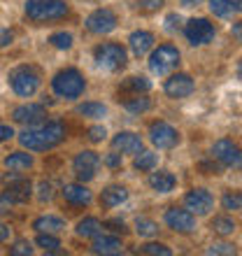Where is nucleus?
<instances>
[{
    "label": "nucleus",
    "instance_id": "10",
    "mask_svg": "<svg viewBox=\"0 0 242 256\" xmlns=\"http://www.w3.org/2000/svg\"><path fill=\"white\" fill-rule=\"evenodd\" d=\"M182 140L180 130L175 126H170L168 122H154L149 126V142L158 149H172L177 147Z\"/></svg>",
    "mask_w": 242,
    "mask_h": 256
},
{
    "label": "nucleus",
    "instance_id": "31",
    "mask_svg": "<svg viewBox=\"0 0 242 256\" xmlns=\"http://www.w3.org/2000/svg\"><path fill=\"white\" fill-rule=\"evenodd\" d=\"M210 12L219 19H228L236 12V2L233 0H210Z\"/></svg>",
    "mask_w": 242,
    "mask_h": 256
},
{
    "label": "nucleus",
    "instance_id": "1",
    "mask_svg": "<svg viewBox=\"0 0 242 256\" xmlns=\"http://www.w3.org/2000/svg\"><path fill=\"white\" fill-rule=\"evenodd\" d=\"M68 128L63 122H44L42 126L26 128L19 133V144L26 147L28 152H49V149L58 147L66 140Z\"/></svg>",
    "mask_w": 242,
    "mask_h": 256
},
{
    "label": "nucleus",
    "instance_id": "50",
    "mask_svg": "<svg viewBox=\"0 0 242 256\" xmlns=\"http://www.w3.org/2000/svg\"><path fill=\"white\" fill-rule=\"evenodd\" d=\"M10 233H12L10 226H7V224H0V242H7V240H10Z\"/></svg>",
    "mask_w": 242,
    "mask_h": 256
},
{
    "label": "nucleus",
    "instance_id": "6",
    "mask_svg": "<svg viewBox=\"0 0 242 256\" xmlns=\"http://www.w3.org/2000/svg\"><path fill=\"white\" fill-rule=\"evenodd\" d=\"M180 58L182 54L175 44H158L149 54V70L158 74V77H163V74H168L170 70H175L180 66Z\"/></svg>",
    "mask_w": 242,
    "mask_h": 256
},
{
    "label": "nucleus",
    "instance_id": "17",
    "mask_svg": "<svg viewBox=\"0 0 242 256\" xmlns=\"http://www.w3.org/2000/svg\"><path fill=\"white\" fill-rule=\"evenodd\" d=\"M112 149H116L119 154H138L142 152V138L133 130H119L112 138Z\"/></svg>",
    "mask_w": 242,
    "mask_h": 256
},
{
    "label": "nucleus",
    "instance_id": "46",
    "mask_svg": "<svg viewBox=\"0 0 242 256\" xmlns=\"http://www.w3.org/2000/svg\"><path fill=\"white\" fill-rule=\"evenodd\" d=\"M12 208H14V202L10 200L5 194H0V216L10 214V212H12Z\"/></svg>",
    "mask_w": 242,
    "mask_h": 256
},
{
    "label": "nucleus",
    "instance_id": "27",
    "mask_svg": "<svg viewBox=\"0 0 242 256\" xmlns=\"http://www.w3.org/2000/svg\"><path fill=\"white\" fill-rule=\"evenodd\" d=\"M156 166H158V154H154V152H138L135 154V161H133V168L140 170V172H152V170H156Z\"/></svg>",
    "mask_w": 242,
    "mask_h": 256
},
{
    "label": "nucleus",
    "instance_id": "8",
    "mask_svg": "<svg viewBox=\"0 0 242 256\" xmlns=\"http://www.w3.org/2000/svg\"><path fill=\"white\" fill-rule=\"evenodd\" d=\"M214 35H216L214 24H212L210 19H202V16H198V19H188L186 26H184V38L188 40L191 47L210 44V42L214 40Z\"/></svg>",
    "mask_w": 242,
    "mask_h": 256
},
{
    "label": "nucleus",
    "instance_id": "48",
    "mask_svg": "<svg viewBox=\"0 0 242 256\" xmlns=\"http://www.w3.org/2000/svg\"><path fill=\"white\" fill-rule=\"evenodd\" d=\"M19 180H24V175H21L19 170H12V172L2 175V184H12V182H19Z\"/></svg>",
    "mask_w": 242,
    "mask_h": 256
},
{
    "label": "nucleus",
    "instance_id": "3",
    "mask_svg": "<svg viewBox=\"0 0 242 256\" xmlns=\"http://www.w3.org/2000/svg\"><path fill=\"white\" fill-rule=\"evenodd\" d=\"M7 82H10L12 91L19 96V98H30V96H35L38 88H40L42 74L35 66H26V63H24V66H16L10 70Z\"/></svg>",
    "mask_w": 242,
    "mask_h": 256
},
{
    "label": "nucleus",
    "instance_id": "35",
    "mask_svg": "<svg viewBox=\"0 0 242 256\" xmlns=\"http://www.w3.org/2000/svg\"><path fill=\"white\" fill-rule=\"evenodd\" d=\"M49 44H52L54 49H60V52H68V49H72L74 38H72V33L58 30V33H52V35H49Z\"/></svg>",
    "mask_w": 242,
    "mask_h": 256
},
{
    "label": "nucleus",
    "instance_id": "36",
    "mask_svg": "<svg viewBox=\"0 0 242 256\" xmlns=\"http://www.w3.org/2000/svg\"><path fill=\"white\" fill-rule=\"evenodd\" d=\"M140 254H149V256H170L172 254V250H170L168 244H163V242H147V244H142L140 250Z\"/></svg>",
    "mask_w": 242,
    "mask_h": 256
},
{
    "label": "nucleus",
    "instance_id": "52",
    "mask_svg": "<svg viewBox=\"0 0 242 256\" xmlns=\"http://www.w3.org/2000/svg\"><path fill=\"white\" fill-rule=\"evenodd\" d=\"M182 7H196V5H200L202 0H180Z\"/></svg>",
    "mask_w": 242,
    "mask_h": 256
},
{
    "label": "nucleus",
    "instance_id": "44",
    "mask_svg": "<svg viewBox=\"0 0 242 256\" xmlns=\"http://www.w3.org/2000/svg\"><path fill=\"white\" fill-rule=\"evenodd\" d=\"M14 42V30L12 28H0V49L10 47Z\"/></svg>",
    "mask_w": 242,
    "mask_h": 256
},
{
    "label": "nucleus",
    "instance_id": "15",
    "mask_svg": "<svg viewBox=\"0 0 242 256\" xmlns=\"http://www.w3.org/2000/svg\"><path fill=\"white\" fill-rule=\"evenodd\" d=\"M194 88H196V82H194V77H191V74H186V72L170 74L168 80H166V84H163L166 96H168V98H175V100L191 96V94H194Z\"/></svg>",
    "mask_w": 242,
    "mask_h": 256
},
{
    "label": "nucleus",
    "instance_id": "13",
    "mask_svg": "<svg viewBox=\"0 0 242 256\" xmlns=\"http://www.w3.org/2000/svg\"><path fill=\"white\" fill-rule=\"evenodd\" d=\"M12 119L26 128H35L47 122V110H44V105H38V102H26V105L14 108Z\"/></svg>",
    "mask_w": 242,
    "mask_h": 256
},
{
    "label": "nucleus",
    "instance_id": "34",
    "mask_svg": "<svg viewBox=\"0 0 242 256\" xmlns=\"http://www.w3.org/2000/svg\"><path fill=\"white\" fill-rule=\"evenodd\" d=\"M135 230H138L140 238H154V236H158V224L154 219H147V216H138Z\"/></svg>",
    "mask_w": 242,
    "mask_h": 256
},
{
    "label": "nucleus",
    "instance_id": "28",
    "mask_svg": "<svg viewBox=\"0 0 242 256\" xmlns=\"http://www.w3.org/2000/svg\"><path fill=\"white\" fill-rule=\"evenodd\" d=\"M124 110H126L128 114H144V112H149L152 110V100H149L147 96H130L128 100H124Z\"/></svg>",
    "mask_w": 242,
    "mask_h": 256
},
{
    "label": "nucleus",
    "instance_id": "24",
    "mask_svg": "<svg viewBox=\"0 0 242 256\" xmlns=\"http://www.w3.org/2000/svg\"><path fill=\"white\" fill-rule=\"evenodd\" d=\"M100 230H102V224L98 216H84V219H80L77 226H74L77 238H84V240H94Z\"/></svg>",
    "mask_w": 242,
    "mask_h": 256
},
{
    "label": "nucleus",
    "instance_id": "30",
    "mask_svg": "<svg viewBox=\"0 0 242 256\" xmlns=\"http://www.w3.org/2000/svg\"><path fill=\"white\" fill-rule=\"evenodd\" d=\"M35 244H38L40 250H44L47 254H58L60 252V240L56 238V233H38Z\"/></svg>",
    "mask_w": 242,
    "mask_h": 256
},
{
    "label": "nucleus",
    "instance_id": "19",
    "mask_svg": "<svg viewBox=\"0 0 242 256\" xmlns=\"http://www.w3.org/2000/svg\"><path fill=\"white\" fill-rule=\"evenodd\" d=\"M2 194H5L14 205H24V202H28V198L33 196V184H30V180L24 177L19 182L5 184V191H2Z\"/></svg>",
    "mask_w": 242,
    "mask_h": 256
},
{
    "label": "nucleus",
    "instance_id": "54",
    "mask_svg": "<svg viewBox=\"0 0 242 256\" xmlns=\"http://www.w3.org/2000/svg\"><path fill=\"white\" fill-rule=\"evenodd\" d=\"M236 12H242V0H236Z\"/></svg>",
    "mask_w": 242,
    "mask_h": 256
},
{
    "label": "nucleus",
    "instance_id": "38",
    "mask_svg": "<svg viewBox=\"0 0 242 256\" xmlns=\"http://www.w3.org/2000/svg\"><path fill=\"white\" fill-rule=\"evenodd\" d=\"M222 168L224 166L216 158H208V161L198 163V170H200L202 175H222Z\"/></svg>",
    "mask_w": 242,
    "mask_h": 256
},
{
    "label": "nucleus",
    "instance_id": "43",
    "mask_svg": "<svg viewBox=\"0 0 242 256\" xmlns=\"http://www.w3.org/2000/svg\"><path fill=\"white\" fill-rule=\"evenodd\" d=\"M105 135H108L105 126H94V128H88V140H91V142H102V140H105Z\"/></svg>",
    "mask_w": 242,
    "mask_h": 256
},
{
    "label": "nucleus",
    "instance_id": "26",
    "mask_svg": "<svg viewBox=\"0 0 242 256\" xmlns=\"http://www.w3.org/2000/svg\"><path fill=\"white\" fill-rule=\"evenodd\" d=\"M77 114L86 116V119H105L108 116V105L102 102H96V100H86L77 105Z\"/></svg>",
    "mask_w": 242,
    "mask_h": 256
},
{
    "label": "nucleus",
    "instance_id": "32",
    "mask_svg": "<svg viewBox=\"0 0 242 256\" xmlns=\"http://www.w3.org/2000/svg\"><path fill=\"white\" fill-rule=\"evenodd\" d=\"M210 228L214 230L216 236H230V233L236 230V222H233L230 216L219 214V216H214V219L210 222Z\"/></svg>",
    "mask_w": 242,
    "mask_h": 256
},
{
    "label": "nucleus",
    "instance_id": "40",
    "mask_svg": "<svg viewBox=\"0 0 242 256\" xmlns=\"http://www.w3.org/2000/svg\"><path fill=\"white\" fill-rule=\"evenodd\" d=\"M10 254L12 256H30L33 254V244L28 240H16V242L10 247Z\"/></svg>",
    "mask_w": 242,
    "mask_h": 256
},
{
    "label": "nucleus",
    "instance_id": "2",
    "mask_svg": "<svg viewBox=\"0 0 242 256\" xmlns=\"http://www.w3.org/2000/svg\"><path fill=\"white\" fill-rule=\"evenodd\" d=\"M86 88V80L77 68H63L52 77V91L63 100H77Z\"/></svg>",
    "mask_w": 242,
    "mask_h": 256
},
{
    "label": "nucleus",
    "instance_id": "33",
    "mask_svg": "<svg viewBox=\"0 0 242 256\" xmlns=\"http://www.w3.org/2000/svg\"><path fill=\"white\" fill-rule=\"evenodd\" d=\"M222 208L228 210V212H238V210H242V191H238V189L224 191V196H222Z\"/></svg>",
    "mask_w": 242,
    "mask_h": 256
},
{
    "label": "nucleus",
    "instance_id": "49",
    "mask_svg": "<svg viewBox=\"0 0 242 256\" xmlns=\"http://www.w3.org/2000/svg\"><path fill=\"white\" fill-rule=\"evenodd\" d=\"M105 226H110V228H112V230H116V233H119V230H121V233L126 230V224H124V222H116V219H112V222H108V224H105Z\"/></svg>",
    "mask_w": 242,
    "mask_h": 256
},
{
    "label": "nucleus",
    "instance_id": "51",
    "mask_svg": "<svg viewBox=\"0 0 242 256\" xmlns=\"http://www.w3.org/2000/svg\"><path fill=\"white\" fill-rule=\"evenodd\" d=\"M230 35H233V38H236L238 42H242V21H238L236 26L230 28Z\"/></svg>",
    "mask_w": 242,
    "mask_h": 256
},
{
    "label": "nucleus",
    "instance_id": "45",
    "mask_svg": "<svg viewBox=\"0 0 242 256\" xmlns=\"http://www.w3.org/2000/svg\"><path fill=\"white\" fill-rule=\"evenodd\" d=\"M180 24H182L180 14H168V16H166V30H168V33L180 30Z\"/></svg>",
    "mask_w": 242,
    "mask_h": 256
},
{
    "label": "nucleus",
    "instance_id": "53",
    "mask_svg": "<svg viewBox=\"0 0 242 256\" xmlns=\"http://www.w3.org/2000/svg\"><path fill=\"white\" fill-rule=\"evenodd\" d=\"M236 74H238V80L242 82V58H240V63H238V70H236Z\"/></svg>",
    "mask_w": 242,
    "mask_h": 256
},
{
    "label": "nucleus",
    "instance_id": "22",
    "mask_svg": "<svg viewBox=\"0 0 242 256\" xmlns=\"http://www.w3.org/2000/svg\"><path fill=\"white\" fill-rule=\"evenodd\" d=\"M149 186H152L156 194H170V191L177 186V180L168 170H158V172H152V175H149Z\"/></svg>",
    "mask_w": 242,
    "mask_h": 256
},
{
    "label": "nucleus",
    "instance_id": "4",
    "mask_svg": "<svg viewBox=\"0 0 242 256\" xmlns=\"http://www.w3.org/2000/svg\"><path fill=\"white\" fill-rule=\"evenodd\" d=\"M26 19L33 24H47V21H58L68 16L66 0H26Z\"/></svg>",
    "mask_w": 242,
    "mask_h": 256
},
{
    "label": "nucleus",
    "instance_id": "11",
    "mask_svg": "<svg viewBox=\"0 0 242 256\" xmlns=\"http://www.w3.org/2000/svg\"><path fill=\"white\" fill-rule=\"evenodd\" d=\"M86 30L94 35H108L112 33L116 28V24H119V19H116V14L110 10V7H98V10H94V12L86 16Z\"/></svg>",
    "mask_w": 242,
    "mask_h": 256
},
{
    "label": "nucleus",
    "instance_id": "5",
    "mask_svg": "<svg viewBox=\"0 0 242 256\" xmlns=\"http://www.w3.org/2000/svg\"><path fill=\"white\" fill-rule=\"evenodd\" d=\"M94 61L105 72H116L121 68H126L128 54L119 42H102L94 49Z\"/></svg>",
    "mask_w": 242,
    "mask_h": 256
},
{
    "label": "nucleus",
    "instance_id": "25",
    "mask_svg": "<svg viewBox=\"0 0 242 256\" xmlns=\"http://www.w3.org/2000/svg\"><path fill=\"white\" fill-rule=\"evenodd\" d=\"M35 166V158L33 154H28V152H12L10 156H5V168L7 170H30Z\"/></svg>",
    "mask_w": 242,
    "mask_h": 256
},
{
    "label": "nucleus",
    "instance_id": "18",
    "mask_svg": "<svg viewBox=\"0 0 242 256\" xmlns=\"http://www.w3.org/2000/svg\"><path fill=\"white\" fill-rule=\"evenodd\" d=\"M154 42H156L154 33H149V30H135V33H130V38H128V47L140 58V56L149 54V52L154 49Z\"/></svg>",
    "mask_w": 242,
    "mask_h": 256
},
{
    "label": "nucleus",
    "instance_id": "12",
    "mask_svg": "<svg viewBox=\"0 0 242 256\" xmlns=\"http://www.w3.org/2000/svg\"><path fill=\"white\" fill-rule=\"evenodd\" d=\"M163 222L170 230L182 233V236H188L196 230V214L188 212L186 208H168L163 214Z\"/></svg>",
    "mask_w": 242,
    "mask_h": 256
},
{
    "label": "nucleus",
    "instance_id": "20",
    "mask_svg": "<svg viewBox=\"0 0 242 256\" xmlns=\"http://www.w3.org/2000/svg\"><path fill=\"white\" fill-rule=\"evenodd\" d=\"M91 252L94 254H102V256H112V254H121L124 252V242L116 236H98L91 242Z\"/></svg>",
    "mask_w": 242,
    "mask_h": 256
},
{
    "label": "nucleus",
    "instance_id": "23",
    "mask_svg": "<svg viewBox=\"0 0 242 256\" xmlns=\"http://www.w3.org/2000/svg\"><path fill=\"white\" fill-rule=\"evenodd\" d=\"M33 228L38 233H60L66 230V222L58 214H42L33 222Z\"/></svg>",
    "mask_w": 242,
    "mask_h": 256
},
{
    "label": "nucleus",
    "instance_id": "47",
    "mask_svg": "<svg viewBox=\"0 0 242 256\" xmlns=\"http://www.w3.org/2000/svg\"><path fill=\"white\" fill-rule=\"evenodd\" d=\"M14 128L12 126H7V124H0V142H7V140H12L14 138Z\"/></svg>",
    "mask_w": 242,
    "mask_h": 256
},
{
    "label": "nucleus",
    "instance_id": "37",
    "mask_svg": "<svg viewBox=\"0 0 242 256\" xmlns=\"http://www.w3.org/2000/svg\"><path fill=\"white\" fill-rule=\"evenodd\" d=\"M38 200L40 202H52L54 200V184L47 182V180H42L38 184Z\"/></svg>",
    "mask_w": 242,
    "mask_h": 256
},
{
    "label": "nucleus",
    "instance_id": "7",
    "mask_svg": "<svg viewBox=\"0 0 242 256\" xmlns=\"http://www.w3.org/2000/svg\"><path fill=\"white\" fill-rule=\"evenodd\" d=\"M212 158L222 163L224 168H233V170H242V147L238 142L228 140V138H222L212 144Z\"/></svg>",
    "mask_w": 242,
    "mask_h": 256
},
{
    "label": "nucleus",
    "instance_id": "9",
    "mask_svg": "<svg viewBox=\"0 0 242 256\" xmlns=\"http://www.w3.org/2000/svg\"><path fill=\"white\" fill-rule=\"evenodd\" d=\"M98 168H100V156L94 149H82L72 158V172L80 182H91L98 175Z\"/></svg>",
    "mask_w": 242,
    "mask_h": 256
},
{
    "label": "nucleus",
    "instance_id": "16",
    "mask_svg": "<svg viewBox=\"0 0 242 256\" xmlns=\"http://www.w3.org/2000/svg\"><path fill=\"white\" fill-rule=\"evenodd\" d=\"M60 196H63V200L68 205H72V208H86L94 202V194L84 186V184H66L63 189H60Z\"/></svg>",
    "mask_w": 242,
    "mask_h": 256
},
{
    "label": "nucleus",
    "instance_id": "41",
    "mask_svg": "<svg viewBox=\"0 0 242 256\" xmlns=\"http://www.w3.org/2000/svg\"><path fill=\"white\" fill-rule=\"evenodd\" d=\"M208 254L233 256V254H238V250H236V244H230V242H214V244H212V247L208 250Z\"/></svg>",
    "mask_w": 242,
    "mask_h": 256
},
{
    "label": "nucleus",
    "instance_id": "29",
    "mask_svg": "<svg viewBox=\"0 0 242 256\" xmlns=\"http://www.w3.org/2000/svg\"><path fill=\"white\" fill-rule=\"evenodd\" d=\"M152 88V82L147 77H128L124 84H121V91H126L130 96H140V94H147Z\"/></svg>",
    "mask_w": 242,
    "mask_h": 256
},
{
    "label": "nucleus",
    "instance_id": "14",
    "mask_svg": "<svg viewBox=\"0 0 242 256\" xmlns=\"http://www.w3.org/2000/svg\"><path fill=\"white\" fill-rule=\"evenodd\" d=\"M184 208L188 212H194L196 216H205L214 208V196L210 194L208 189H191L184 196Z\"/></svg>",
    "mask_w": 242,
    "mask_h": 256
},
{
    "label": "nucleus",
    "instance_id": "21",
    "mask_svg": "<svg viewBox=\"0 0 242 256\" xmlns=\"http://www.w3.org/2000/svg\"><path fill=\"white\" fill-rule=\"evenodd\" d=\"M128 200V189L121 184H110L100 191V205L108 210H114Z\"/></svg>",
    "mask_w": 242,
    "mask_h": 256
},
{
    "label": "nucleus",
    "instance_id": "42",
    "mask_svg": "<svg viewBox=\"0 0 242 256\" xmlns=\"http://www.w3.org/2000/svg\"><path fill=\"white\" fill-rule=\"evenodd\" d=\"M163 5V0H138V10L140 12H156Z\"/></svg>",
    "mask_w": 242,
    "mask_h": 256
},
{
    "label": "nucleus",
    "instance_id": "39",
    "mask_svg": "<svg viewBox=\"0 0 242 256\" xmlns=\"http://www.w3.org/2000/svg\"><path fill=\"white\" fill-rule=\"evenodd\" d=\"M102 163H105L110 170H119L121 166H124V154H119L116 149H112V152H108V154L102 156Z\"/></svg>",
    "mask_w": 242,
    "mask_h": 256
}]
</instances>
